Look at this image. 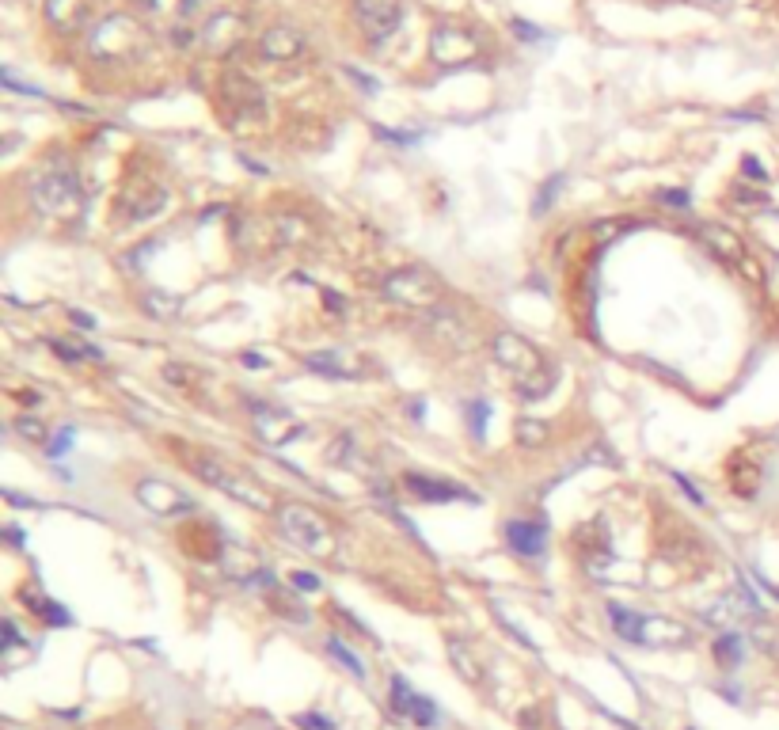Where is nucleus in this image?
Listing matches in <instances>:
<instances>
[{"mask_svg": "<svg viewBox=\"0 0 779 730\" xmlns=\"http://www.w3.org/2000/svg\"><path fill=\"white\" fill-rule=\"evenodd\" d=\"M491 350H494V362L502 365L506 373H510L513 381L521 385V396H529V400H540L551 385V373H548V358L536 350V346L525 339V335H517V331H494L491 339Z\"/></svg>", "mask_w": 779, "mask_h": 730, "instance_id": "nucleus-1", "label": "nucleus"}, {"mask_svg": "<svg viewBox=\"0 0 779 730\" xmlns=\"http://www.w3.org/2000/svg\"><path fill=\"white\" fill-rule=\"evenodd\" d=\"M190 468H194V476H198V480H206L209 487L225 491L228 499L244 502L247 510H274V502H270V495H266V487H259V483L251 480L247 472L232 468L228 461L213 457V453H206V449L190 453Z\"/></svg>", "mask_w": 779, "mask_h": 730, "instance_id": "nucleus-2", "label": "nucleus"}, {"mask_svg": "<svg viewBox=\"0 0 779 730\" xmlns=\"http://www.w3.org/2000/svg\"><path fill=\"white\" fill-rule=\"evenodd\" d=\"M380 293H384L388 305L415 308V312H434L445 301V282L426 267H399L384 278Z\"/></svg>", "mask_w": 779, "mask_h": 730, "instance_id": "nucleus-3", "label": "nucleus"}, {"mask_svg": "<svg viewBox=\"0 0 779 730\" xmlns=\"http://www.w3.org/2000/svg\"><path fill=\"white\" fill-rule=\"evenodd\" d=\"M88 50L99 61H133L149 50V31L133 20V16H107L92 31Z\"/></svg>", "mask_w": 779, "mask_h": 730, "instance_id": "nucleus-4", "label": "nucleus"}, {"mask_svg": "<svg viewBox=\"0 0 779 730\" xmlns=\"http://www.w3.org/2000/svg\"><path fill=\"white\" fill-rule=\"evenodd\" d=\"M278 529L289 544L304 548L308 556H331L335 552V533L331 525L312 510V506H301V502H285L278 510Z\"/></svg>", "mask_w": 779, "mask_h": 730, "instance_id": "nucleus-5", "label": "nucleus"}, {"mask_svg": "<svg viewBox=\"0 0 779 730\" xmlns=\"http://www.w3.org/2000/svg\"><path fill=\"white\" fill-rule=\"evenodd\" d=\"M31 202L46 217H65L80 202V183L69 164H50L31 179Z\"/></svg>", "mask_w": 779, "mask_h": 730, "instance_id": "nucleus-6", "label": "nucleus"}, {"mask_svg": "<svg viewBox=\"0 0 779 730\" xmlns=\"http://www.w3.org/2000/svg\"><path fill=\"white\" fill-rule=\"evenodd\" d=\"M354 23L369 42L392 39L403 23V0H354Z\"/></svg>", "mask_w": 779, "mask_h": 730, "instance_id": "nucleus-7", "label": "nucleus"}, {"mask_svg": "<svg viewBox=\"0 0 779 730\" xmlns=\"http://www.w3.org/2000/svg\"><path fill=\"white\" fill-rule=\"evenodd\" d=\"M168 206V191L152 179H130L122 191H118V210L126 221H149Z\"/></svg>", "mask_w": 779, "mask_h": 730, "instance_id": "nucleus-8", "label": "nucleus"}, {"mask_svg": "<svg viewBox=\"0 0 779 730\" xmlns=\"http://www.w3.org/2000/svg\"><path fill=\"white\" fill-rule=\"evenodd\" d=\"M251 423H255V434H259L266 445H274V449H282V445H289L293 438H301L304 434L301 419H293V415L282 411V407L251 404Z\"/></svg>", "mask_w": 779, "mask_h": 730, "instance_id": "nucleus-9", "label": "nucleus"}, {"mask_svg": "<svg viewBox=\"0 0 779 730\" xmlns=\"http://www.w3.org/2000/svg\"><path fill=\"white\" fill-rule=\"evenodd\" d=\"M304 365L312 373H323V377H335V381H361L369 373V365L361 354L354 350H342V346H331V350H312L304 354Z\"/></svg>", "mask_w": 779, "mask_h": 730, "instance_id": "nucleus-10", "label": "nucleus"}, {"mask_svg": "<svg viewBox=\"0 0 779 730\" xmlns=\"http://www.w3.org/2000/svg\"><path fill=\"white\" fill-rule=\"evenodd\" d=\"M137 502L156 514V518H175V514H190L194 499L183 495L179 487H171L168 480H141L137 483Z\"/></svg>", "mask_w": 779, "mask_h": 730, "instance_id": "nucleus-11", "label": "nucleus"}, {"mask_svg": "<svg viewBox=\"0 0 779 730\" xmlns=\"http://www.w3.org/2000/svg\"><path fill=\"white\" fill-rule=\"evenodd\" d=\"M430 54L437 65H468L479 54V39L464 27H437L430 39Z\"/></svg>", "mask_w": 779, "mask_h": 730, "instance_id": "nucleus-12", "label": "nucleus"}, {"mask_svg": "<svg viewBox=\"0 0 779 730\" xmlns=\"http://www.w3.org/2000/svg\"><path fill=\"white\" fill-rule=\"evenodd\" d=\"M388 696H392V711H396L399 719H407L415 727H437V704L426 700V696H418L403 677H392Z\"/></svg>", "mask_w": 779, "mask_h": 730, "instance_id": "nucleus-13", "label": "nucleus"}, {"mask_svg": "<svg viewBox=\"0 0 779 730\" xmlns=\"http://www.w3.org/2000/svg\"><path fill=\"white\" fill-rule=\"evenodd\" d=\"M757 616H760V601L749 594V590H741V594L719 597V601L703 613V620H707V624H719V628H726V632H734L738 624L757 620Z\"/></svg>", "mask_w": 779, "mask_h": 730, "instance_id": "nucleus-14", "label": "nucleus"}, {"mask_svg": "<svg viewBox=\"0 0 779 730\" xmlns=\"http://www.w3.org/2000/svg\"><path fill=\"white\" fill-rule=\"evenodd\" d=\"M304 50H308V39H304L297 27H289V23L270 27L263 39H259V54L266 61H297Z\"/></svg>", "mask_w": 779, "mask_h": 730, "instance_id": "nucleus-15", "label": "nucleus"}, {"mask_svg": "<svg viewBox=\"0 0 779 730\" xmlns=\"http://www.w3.org/2000/svg\"><path fill=\"white\" fill-rule=\"evenodd\" d=\"M221 96H225V103L236 111V115H263V107H266L259 84L251 77H240V73H228V77L221 80Z\"/></svg>", "mask_w": 779, "mask_h": 730, "instance_id": "nucleus-16", "label": "nucleus"}, {"mask_svg": "<svg viewBox=\"0 0 779 730\" xmlns=\"http://www.w3.org/2000/svg\"><path fill=\"white\" fill-rule=\"evenodd\" d=\"M244 27L247 23L240 20L236 12H217V16L206 23V46L213 54H232V50L244 42Z\"/></svg>", "mask_w": 779, "mask_h": 730, "instance_id": "nucleus-17", "label": "nucleus"}, {"mask_svg": "<svg viewBox=\"0 0 779 730\" xmlns=\"http://www.w3.org/2000/svg\"><path fill=\"white\" fill-rule=\"evenodd\" d=\"M403 487H407L415 499H426V502H453V499L472 502L475 499L472 491H464V487H456V483L434 480V476H418V472H407V476H403Z\"/></svg>", "mask_w": 779, "mask_h": 730, "instance_id": "nucleus-18", "label": "nucleus"}, {"mask_svg": "<svg viewBox=\"0 0 779 730\" xmlns=\"http://www.w3.org/2000/svg\"><path fill=\"white\" fill-rule=\"evenodd\" d=\"M506 540L517 556H540L548 548V529L540 521H510L506 525Z\"/></svg>", "mask_w": 779, "mask_h": 730, "instance_id": "nucleus-19", "label": "nucleus"}, {"mask_svg": "<svg viewBox=\"0 0 779 730\" xmlns=\"http://www.w3.org/2000/svg\"><path fill=\"white\" fill-rule=\"evenodd\" d=\"M646 647H681L688 643V628L677 620H665V616H643V639Z\"/></svg>", "mask_w": 779, "mask_h": 730, "instance_id": "nucleus-20", "label": "nucleus"}, {"mask_svg": "<svg viewBox=\"0 0 779 730\" xmlns=\"http://www.w3.org/2000/svg\"><path fill=\"white\" fill-rule=\"evenodd\" d=\"M700 236H703V244L715 251L719 259H726V263H745V244L738 240V232H734V229H722V225H703Z\"/></svg>", "mask_w": 779, "mask_h": 730, "instance_id": "nucleus-21", "label": "nucleus"}, {"mask_svg": "<svg viewBox=\"0 0 779 730\" xmlns=\"http://www.w3.org/2000/svg\"><path fill=\"white\" fill-rule=\"evenodd\" d=\"M88 16V0H50L46 4V20L54 23L57 31H76Z\"/></svg>", "mask_w": 779, "mask_h": 730, "instance_id": "nucleus-22", "label": "nucleus"}, {"mask_svg": "<svg viewBox=\"0 0 779 730\" xmlns=\"http://www.w3.org/2000/svg\"><path fill=\"white\" fill-rule=\"evenodd\" d=\"M449 658H453V670L468 681V685H479L483 681V666H479V658L472 654V647L464 643V639H449Z\"/></svg>", "mask_w": 779, "mask_h": 730, "instance_id": "nucleus-23", "label": "nucleus"}, {"mask_svg": "<svg viewBox=\"0 0 779 730\" xmlns=\"http://www.w3.org/2000/svg\"><path fill=\"white\" fill-rule=\"evenodd\" d=\"M608 620H612V628H616V635L620 639H627V643H639L643 639V616L639 613H631V609H624V605H608Z\"/></svg>", "mask_w": 779, "mask_h": 730, "instance_id": "nucleus-24", "label": "nucleus"}, {"mask_svg": "<svg viewBox=\"0 0 779 730\" xmlns=\"http://www.w3.org/2000/svg\"><path fill=\"white\" fill-rule=\"evenodd\" d=\"M715 662H719L722 670H738L741 662H745V639L738 632H722L715 639Z\"/></svg>", "mask_w": 779, "mask_h": 730, "instance_id": "nucleus-25", "label": "nucleus"}, {"mask_svg": "<svg viewBox=\"0 0 779 730\" xmlns=\"http://www.w3.org/2000/svg\"><path fill=\"white\" fill-rule=\"evenodd\" d=\"M513 434H517V442L525 445V449H540V445L548 442V423L536 419V415H521L517 426H513Z\"/></svg>", "mask_w": 779, "mask_h": 730, "instance_id": "nucleus-26", "label": "nucleus"}, {"mask_svg": "<svg viewBox=\"0 0 779 730\" xmlns=\"http://www.w3.org/2000/svg\"><path fill=\"white\" fill-rule=\"evenodd\" d=\"M145 308H149L152 316H160V320H171V316L183 312V297L164 293V289H152V293H145Z\"/></svg>", "mask_w": 779, "mask_h": 730, "instance_id": "nucleus-27", "label": "nucleus"}, {"mask_svg": "<svg viewBox=\"0 0 779 730\" xmlns=\"http://www.w3.org/2000/svg\"><path fill=\"white\" fill-rule=\"evenodd\" d=\"M65 358V362H84V358H92V362H103V354L95 350V346H84V343H73V339H54L50 343Z\"/></svg>", "mask_w": 779, "mask_h": 730, "instance_id": "nucleus-28", "label": "nucleus"}, {"mask_svg": "<svg viewBox=\"0 0 779 730\" xmlns=\"http://www.w3.org/2000/svg\"><path fill=\"white\" fill-rule=\"evenodd\" d=\"M327 651H331V658H339L342 666L354 673V677H365V666L358 662V654L350 651V647H346L342 639H335V635H331V639H327Z\"/></svg>", "mask_w": 779, "mask_h": 730, "instance_id": "nucleus-29", "label": "nucleus"}, {"mask_svg": "<svg viewBox=\"0 0 779 730\" xmlns=\"http://www.w3.org/2000/svg\"><path fill=\"white\" fill-rule=\"evenodd\" d=\"M27 609H35V613L42 616L46 624H69V620H73V616L65 613L61 605H50L46 597H27Z\"/></svg>", "mask_w": 779, "mask_h": 730, "instance_id": "nucleus-30", "label": "nucleus"}, {"mask_svg": "<svg viewBox=\"0 0 779 730\" xmlns=\"http://www.w3.org/2000/svg\"><path fill=\"white\" fill-rule=\"evenodd\" d=\"M16 430L19 438H27V442H46V426L38 423V419H31V415H19Z\"/></svg>", "mask_w": 779, "mask_h": 730, "instance_id": "nucleus-31", "label": "nucleus"}, {"mask_svg": "<svg viewBox=\"0 0 779 730\" xmlns=\"http://www.w3.org/2000/svg\"><path fill=\"white\" fill-rule=\"evenodd\" d=\"M377 137L380 141H396V145H418L422 141L418 130H384V126H377Z\"/></svg>", "mask_w": 779, "mask_h": 730, "instance_id": "nucleus-32", "label": "nucleus"}, {"mask_svg": "<svg viewBox=\"0 0 779 730\" xmlns=\"http://www.w3.org/2000/svg\"><path fill=\"white\" fill-rule=\"evenodd\" d=\"M468 415H472V434L475 438H483V419L491 415V404H487V400H472V404H468Z\"/></svg>", "mask_w": 779, "mask_h": 730, "instance_id": "nucleus-33", "label": "nucleus"}, {"mask_svg": "<svg viewBox=\"0 0 779 730\" xmlns=\"http://www.w3.org/2000/svg\"><path fill=\"white\" fill-rule=\"evenodd\" d=\"M69 449H73V426H69V430H61L54 442H50V449H46V453H50V457L57 461V457H65Z\"/></svg>", "mask_w": 779, "mask_h": 730, "instance_id": "nucleus-34", "label": "nucleus"}, {"mask_svg": "<svg viewBox=\"0 0 779 730\" xmlns=\"http://www.w3.org/2000/svg\"><path fill=\"white\" fill-rule=\"evenodd\" d=\"M741 175L753 179V183H764V179H768V172H764V164H760L757 156H745V160H741Z\"/></svg>", "mask_w": 779, "mask_h": 730, "instance_id": "nucleus-35", "label": "nucleus"}, {"mask_svg": "<svg viewBox=\"0 0 779 730\" xmlns=\"http://www.w3.org/2000/svg\"><path fill=\"white\" fill-rule=\"evenodd\" d=\"M559 187H563V175H555V179H551V187H544V191H540V198H536V213L548 210L551 202H555V194H559Z\"/></svg>", "mask_w": 779, "mask_h": 730, "instance_id": "nucleus-36", "label": "nucleus"}, {"mask_svg": "<svg viewBox=\"0 0 779 730\" xmlns=\"http://www.w3.org/2000/svg\"><path fill=\"white\" fill-rule=\"evenodd\" d=\"M494 616H498V624H502V628H506V632H510L513 639H521V643H525V647H529V651H536V643H532L529 635L521 632V628H517V624H513V620H506V613H502V609H494Z\"/></svg>", "mask_w": 779, "mask_h": 730, "instance_id": "nucleus-37", "label": "nucleus"}, {"mask_svg": "<svg viewBox=\"0 0 779 730\" xmlns=\"http://www.w3.org/2000/svg\"><path fill=\"white\" fill-rule=\"evenodd\" d=\"M293 586H297V590H308V594H316V590H320V578L308 575V571H293Z\"/></svg>", "mask_w": 779, "mask_h": 730, "instance_id": "nucleus-38", "label": "nucleus"}, {"mask_svg": "<svg viewBox=\"0 0 779 730\" xmlns=\"http://www.w3.org/2000/svg\"><path fill=\"white\" fill-rule=\"evenodd\" d=\"M297 723H301L304 730H335V723H327L323 715H301Z\"/></svg>", "mask_w": 779, "mask_h": 730, "instance_id": "nucleus-39", "label": "nucleus"}, {"mask_svg": "<svg viewBox=\"0 0 779 730\" xmlns=\"http://www.w3.org/2000/svg\"><path fill=\"white\" fill-rule=\"evenodd\" d=\"M665 202H673V210H688V194L684 191H662Z\"/></svg>", "mask_w": 779, "mask_h": 730, "instance_id": "nucleus-40", "label": "nucleus"}, {"mask_svg": "<svg viewBox=\"0 0 779 730\" xmlns=\"http://www.w3.org/2000/svg\"><path fill=\"white\" fill-rule=\"evenodd\" d=\"M513 31H517L521 39H529V42L540 39V31H536V27H529V23H525V20H513Z\"/></svg>", "mask_w": 779, "mask_h": 730, "instance_id": "nucleus-41", "label": "nucleus"}, {"mask_svg": "<svg viewBox=\"0 0 779 730\" xmlns=\"http://www.w3.org/2000/svg\"><path fill=\"white\" fill-rule=\"evenodd\" d=\"M16 643H19L16 624H12V620H4V651H8V647H16Z\"/></svg>", "mask_w": 779, "mask_h": 730, "instance_id": "nucleus-42", "label": "nucleus"}, {"mask_svg": "<svg viewBox=\"0 0 779 730\" xmlns=\"http://www.w3.org/2000/svg\"><path fill=\"white\" fill-rule=\"evenodd\" d=\"M346 73H350V77L358 80V84H361V88H365V92H377V80H373V77H365V73H358V69H346Z\"/></svg>", "mask_w": 779, "mask_h": 730, "instance_id": "nucleus-43", "label": "nucleus"}, {"mask_svg": "<svg viewBox=\"0 0 779 730\" xmlns=\"http://www.w3.org/2000/svg\"><path fill=\"white\" fill-rule=\"evenodd\" d=\"M69 320H73V324H80V331H92V327H95L92 316H84V312H76V308L69 312Z\"/></svg>", "mask_w": 779, "mask_h": 730, "instance_id": "nucleus-44", "label": "nucleus"}, {"mask_svg": "<svg viewBox=\"0 0 779 730\" xmlns=\"http://www.w3.org/2000/svg\"><path fill=\"white\" fill-rule=\"evenodd\" d=\"M673 480H677V483H681V487H684V491H688V499H692V502H696V506H703V495H700V491H696V487H692V483H688V480H684V476H673Z\"/></svg>", "mask_w": 779, "mask_h": 730, "instance_id": "nucleus-45", "label": "nucleus"}, {"mask_svg": "<svg viewBox=\"0 0 779 730\" xmlns=\"http://www.w3.org/2000/svg\"><path fill=\"white\" fill-rule=\"evenodd\" d=\"M244 365H251V369H266L263 354H255V350H247L244 354Z\"/></svg>", "mask_w": 779, "mask_h": 730, "instance_id": "nucleus-46", "label": "nucleus"}, {"mask_svg": "<svg viewBox=\"0 0 779 730\" xmlns=\"http://www.w3.org/2000/svg\"><path fill=\"white\" fill-rule=\"evenodd\" d=\"M323 297H327V308H335V312H342V308H346V305L339 301V293H331V289H327Z\"/></svg>", "mask_w": 779, "mask_h": 730, "instance_id": "nucleus-47", "label": "nucleus"}, {"mask_svg": "<svg viewBox=\"0 0 779 730\" xmlns=\"http://www.w3.org/2000/svg\"><path fill=\"white\" fill-rule=\"evenodd\" d=\"M137 4H149V8H152V4H156V0H137Z\"/></svg>", "mask_w": 779, "mask_h": 730, "instance_id": "nucleus-48", "label": "nucleus"}, {"mask_svg": "<svg viewBox=\"0 0 779 730\" xmlns=\"http://www.w3.org/2000/svg\"><path fill=\"white\" fill-rule=\"evenodd\" d=\"M772 213H776V217H779V206H776V210H772Z\"/></svg>", "mask_w": 779, "mask_h": 730, "instance_id": "nucleus-49", "label": "nucleus"}]
</instances>
